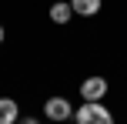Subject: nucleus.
<instances>
[{
  "mask_svg": "<svg viewBox=\"0 0 127 124\" xmlns=\"http://www.w3.org/2000/svg\"><path fill=\"white\" fill-rule=\"evenodd\" d=\"M44 114L50 124H60V121H70L74 118V104H70L67 97H60V94H54V97L44 101Z\"/></svg>",
  "mask_w": 127,
  "mask_h": 124,
  "instance_id": "f03ea898",
  "label": "nucleus"
},
{
  "mask_svg": "<svg viewBox=\"0 0 127 124\" xmlns=\"http://www.w3.org/2000/svg\"><path fill=\"white\" fill-rule=\"evenodd\" d=\"M3 37H7V30H3V24H0V44H3Z\"/></svg>",
  "mask_w": 127,
  "mask_h": 124,
  "instance_id": "6e6552de",
  "label": "nucleus"
},
{
  "mask_svg": "<svg viewBox=\"0 0 127 124\" xmlns=\"http://www.w3.org/2000/svg\"><path fill=\"white\" fill-rule=\"evenodd\" d=\"M100 7H104V0H70V10L77 17H97Z\"/></svg>",
  "mask_w": 127,
  "mask_h": 124,
  "instance_id": "20e7f679",
  "label": "nucleus"
},
{
  "mask_svg": "<svg viewBox=\"0 0 127 124\" xmlns=\"http://www.w3.org/2000/svg\"><path fill=\"white\" fill-rule=\"evenodd\" d=\"M74 121L77 124H114V114H110V107H104V101H84L74 111Z\"/></svg>",
  "mask_w": 127,
  "mask_h": 124,
  "instance_id": "f257e3e1",
  "label": "nucleus"
},
{
  "mask_svg": "<svg viewBox=\"0 0 127 124\" xmlns=\"http://www.w3.org/2000/svg\"><path fill=\"white\" fill-rule=\"evenodd\" d=\"M107 77H97V74H94V77H84L80 81V97L84 101H104V97H107Z\"/></svg>",
  "mask_w": 127,
  "mask_h": 124,
  "instance_id": "7ed1b4c3",
  "label": "nucleus"
},
{
  "mask_svg": "<svg viewBox=\"0 0 127 124\" xmlns=\"http://www.w3.org/2000/svg\"><path fill=\"white\" fill-rule=\"evenodd\" d=\"M20 124H40L37 118H20Z\"/></svg>",
  "mask_w": 127,
  "mask_h": 124,
  "instance_id": "0eeeda50",
  "label": "nucleus"
},
{
  "mask_svg": "<svg viewBox=\"0 0 127 124\" xmlns=\"http://www.w3.org/2000/svg\"><path fill=\"white\" fill-rule=\"evenodd\" d=\"M70 17H74V10H70V0H57V3L50 7V20H54L57 27L70 24Z\"/></svg>",
  "mask_w": 127,
  "mask_h": 124,
  "instance_id": "423d86ee",
  "label": "nucleus"
},
{
  "mask_svg": "<svg viewBox=\"0 0 127 124\" xmlns=\"http://www.w3.org/2000/svg\"><path fill=\"white\" fill-rule=\"evenodd\" d=\"M20 121V107L13 97H0V124H17Z\"/></svg>",
  "mask_w": 127,
  "mask_h": 124,
  "instance_id": "39448f33",
  "label": "nucleus"
}]
</instances>
